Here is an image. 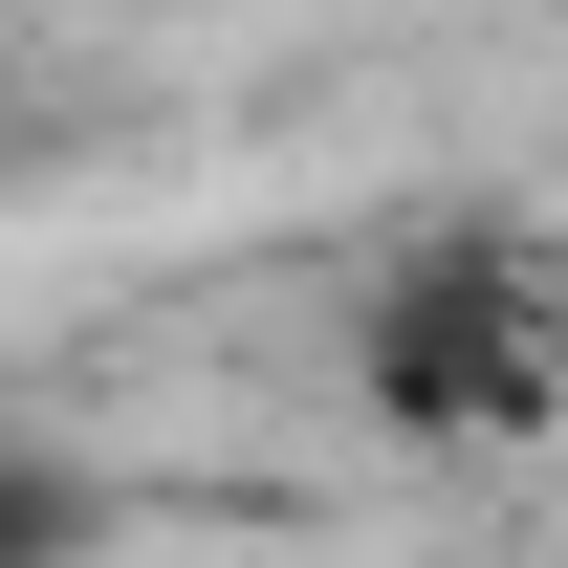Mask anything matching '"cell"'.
<instances>
[{
    "mask_svg": "<svg viewBox=\"0 0 568 568\" xmlns=\"http://www.w3.org/2000/svg\"><path fill=\"white\" fill-rule=\"evenodd\" d=\"M351 394L416 459H568V219H437L351 306Z\"/></svg>",
    "mask_w": 568,
    "mask_h": 568,
    "instance_id": "6da1fadb",
    "label": "cell"
},
{
    "mask_svg": "<svg viewBox=\"0 0 568 568\" xmlns=\"http://www.w3.org/2000/svg\"><path fill=\"white\" fill-rule=\"evenodd\" d=\"M0 568H67V481L44 459H0Z\"/></svg>",
    "mask_w": 568,
    "mask_h": 568,
    "instance_id": "7a4b0ae2",
    "label": "cell"
}]
</instances>
